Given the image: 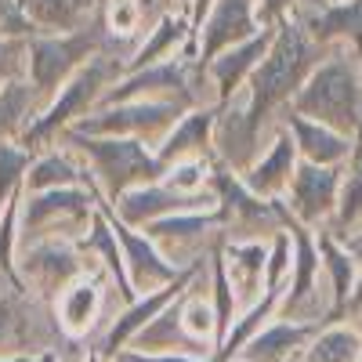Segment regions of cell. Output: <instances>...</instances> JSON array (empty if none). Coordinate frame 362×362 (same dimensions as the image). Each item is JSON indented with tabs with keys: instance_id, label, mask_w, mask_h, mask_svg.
<instances>
[{
	"instance_id": "6da1fadb",
	"label": "cell",
	"mask_w": 362,
	"mask_h": 362,
	"mask_svg": "<svg viewBox=\"0 0 362 362\" xmlns=\"http://www.w3.org/2000/svg\"><path fill=\"white\" fill-rule=\"evenodd\" d=\"M358 109H362V90H358V73L344 62L334 58L315 69L308 87L297 95V112L300 116H319L329 131H351L358 127Z\"/></svg>"
},
{
	"instance_id": "7a4b0ae2",
	"label": "cell",
	"mask_w": 362,
	"mask_h": 362,
	"mask_svg": "<svg viewBox=\"0 0 362 362\" xmlns=\"http://www.w3.org/2000/svg\"><path fill=\"white\" fill-rule=\"evenodd\" d=\"M312 66V51L305 44V37H300V29L283 22L279 25V44L276 51H272V58L257 69L254 76V109L247 116V127L254 134V127L261 124V116L276 105L279 98H286L290 90L300 83V76H305V69Z\"/></svg>"
},
{
	"instance_id": "3957f363",
	"label": "cell",
	"mask_w": 362,
	"mask_h": 362,
	"mask_svg": "<svg viewBox=\"0 0 362 362\" xmlns=\"http://www.w3.org/2000/svg\"><path fill=\"white\" fill-rule=\"evenodd\" d=\"M87 153H95L102 174L109 177V189L119 192L131 177H156L163 170L160 160H148L138 141H83Z\"/></svg>"
},
{
	"instance_id": "277c9868",
	"label": "cell",
	"mask_w": 362,
	"mask_h": 362,
	"mask_svg": "<svg viewBox=\"0 0 362 362\" xmlns=\"http://www.w3.org/2000/svg\"><path fill=\"white\" fill-rule=\"evenodd\" d=\"M98 40H102L98 29L69 37V40H37L33 44V80H37V87H44V90L54 87L69 66H76L80 58H87V51L98 47Z\"/></svg>"
},
{
	"instance_id": "5b68a950",
	"label": "cell",
	"mask_w": 362,
	"mask_h": 362,
	"mask_svg": "<svg viewBox=\"0 0 362 362\" xmlns=\"http://www.w3.org/2000/svg\"><path fill=\"white\" fill-rule=\"evenodd\" d=\"M105 76H109V62H105V58L90 62V69H87V73H80V76H76V83L62 95V102H58L44 119H37V124L29 127V141H40V138H44V134H51L54 127H62V124H66V119H69L80 105H87V102H90V95L98 90V83H102Z\"/></svg>"
},
{
	"instance_id": "8992f818",
	"label": "cell",
	"mask_w": 362,
	"mask_h": 362,
	"mask_svg": "<svg viewBox=\"0 0 362 362\" xmlns=\"http://www.w3.org/2000/svg\"><path fill=\"white\" fill-rule=\"evenodd\" d=\"M334 189H337V170H326L319 163H305L297 170V181H293L297 214L305 221H315L322 210L334 203Z\"/></svg>"
},
{
	"instance_id": "52a82bcc",
	"label": "cell",
	"mask_w": 362,
	"mask_h": 362,
	"mask_svg": "<svg viewBox=\"0 0 362 362\" xmlns=\"http://www.w3.org/2000/svg\"><path fill=\"white\" fill-rule=\"evenodd\" d=\"M254 29L250 22V0H221L218 15L210 18V29H206V44H203V62L214 54L221 44L235 40V37H247Z\"/></svg>"
},
{
	"instance_id": "ba28073f",
	"label": "cell",
	"mask_w": 362,
	"mask_h": 362,
	"mask_svg": "<svg viewBox=\"0 0 362 362\" xmlns=\"http://www.w3.org/2000/svg\"><path fill=\"white\" fill-rule=\"evenodd\" d=\"M290 127L297 131V145L305 148L315 163H337V160L348 156V141H344L337 131H329V127H322V124H308L300 112L290 116Z\"/></svg>"
},
{
	"instance_id": "9c48e42d",
	"label": "cell",
	"mask_w": 362,
	"mask_h": 362,
	"mask_svg": "<svg viewBox=\"0 0 362 362\" xmlns=\"http://www.w3.org/2000/svg\"><path fill=\"white\" fill-rule=\"evenodd\" d=\"M312 33L319 40L329 37H351L362 47V0H344V4H329L322 15L312 18Z\"/></svg>"
},
{
	"instance_id": "30bf717a",
	"label": "cell",
	"mask_w": 362,
	"mask_h": 362,
	"mask_svg": "<svg viewBox=\"0 0 362 362\" xmlns=\"http://www.w3.org/2000/svg\"><path fill=\"white\" fill-rule=\"evenodd\" d=\"M170 116H177V105H134V109H119L90 119V124H83V131L95 134V131H124V127H156Z\"/></svg>"
},
{
	"instance_id": "8fae6325",
	"label": "cell",
	"mask_w": 362,
	"mask_h": 362,
	"mask_svg": "<svg viewBox=\"0 0 362 362\" xmlns=\"http://www.w3.org/2000/svg\"><path fill=\"white\" fill-rule=\"evenodd\" d=\"M276 210L283 214V221L290 225V232H293V239H297V279H293V290H290V300H286V308H297L300 300L308 297V290H312V276H315V264H319V257H315V247H312V239H308V232L300 228L286 210H283V203H276Z\"/></svg>"
},
{
	"instance_id": "7c38bea8",
	"label": "cell",
	"mask_w": 362,
	"mask_h": 362,
	"mask_svg": "<svg viewBox=\"0 0 362 362\" xmlns=\"http://www.w3.org/2000/svg\"><path fill=\"white\" fill-rule=\"evenodd\" d=\"M312 362H362V341L355 329L329 326L312 344Z\"/></svg>"
},
{
	"instance_id": "4fadbf2b",
	"label": "cell",
	"mask_w": 362,
	"mask_h": 362,
	"mask_svg": "<svg viewBox=\"0 0 362 362\" xmlns=\"http://www.w3.org/2000/svg\"><path fill=\"white\" fill-rule=\"evenodd\" d=\"M189 276H192V272H185V276H177V279H174V286H167V290H163V293H156V297H148L145 305L131 308V312H127L124 319H119V322H116V326L109 329V337L102 341V351H116V344L124 341V337L131 334V329H138V326H141V322H145L148 315H153L156 308H163V300H167V297H174V293H177L181 286H185V283H189Z\"/></svg>"
},
{
	"instance_id": "5bb4252c",
	"label": "cell",
	"mask_w": 362,
	"mask_h": 362,
	"mask_svg": "<svg viewBox=\"0 0 362 362\" xmlns=\"http://www.w3.org/2000/svg\"><path fill=\"white\" fill-rule=\"evenodd\" d=\"M322 254H326V264H329V276H334V319L351 305V283H355V264L348 261V254L334 243V239H322Z\"/></svg>"
},
{
	"instance_id": "9a60e30c",
	"label": "cell",
	"mask_w": 362,
	"mask_h": 362,
	"mask_svg": "<svg viewBox=\"0 0 362 362\" xmlns=\"http://www.w3.org/2000/svg\"><path fill=\"white\" fill-rule=\"evenodd\" d=\"M315 326H290V322H279V326H272L268 334H261V337H254V344H250V355L254 358H272V355H283L286 348H293V344H300L308 334H312Z\"/></svg>"
},
{
	"instance_id": "2e32d148",
	"label": "cell",
	"mask_w": 362,
	"mask_h": 362,
	"mask_svg": "<svg viewBox=\"0 0 362 362\" xmlns=\"http://www.w3.org/2000/svg\"><path fill=\"white\" fill-rule=\"evenodd\" d=\"M290 163H293V141L283 134L279 141H276V153H272L254 174H250V189H257V192H268L276 181H283L286 174H290Z\"/></svg>"
},
{
	"instance_id": "e0dca14e",
	"label": "cell",
	"mask_w": 362,
	"mask_h": 362,
	"mask_svg": "<svg viewBox=\"0 0 362 362\" xmlns=\"http://www.w3.org/2000/svg\"><path fill=\"white\" fill-rule=\"evenodd\" d=\"M141 87H185V62H167V66H156V69H141L134 80H127L116 90V98L134 95Z\"/></svg>"
},
{
	"instance_id": "ac0fdd59",
	"label": "cell",
	"mask_w": 362,
	"mask_h": 362,
	"mask_svg": "<svg viewBox=\"0 0 362 362\" xmlns=\"http://www.w3.org/2000/svg\"><path fill=\"white\" fill-rule=\"evenodd\" d=\"M210 119H214V112H196V116H189L185 124H181L174 134H170V141L163 145V153H160V160H170V156H181L185 148H192V145H203V134H206V127H210Z\"/></svg>"
},
{
	"instance_id": "d6986e66",
	"label": "cell",
	"mask_w": 362,
	"mask_h": 362,
	"mask_svg": "<svg viewBox=\"0 0 362 362\" xmlns=\"http://www.w3.org/2000/svg\"><path fill=\"white\" fill-rule=\"evenodd\" d=\"M116 235L124 239V247H127V254H131L138 272H148V276H156V279H174V268H167L153 250H148V243H141L138 235H131L127 228H119V225H116Z\"/></svg>"
},
{
	"instance_id": "ffe728a7",
	"label": "cell",
	"mask_w": 362,
	"mask_h": 362,
	"mask_svg": "<svg viewBox=\"0 0 362 362\" xmlns=\"http://www.w3.org/2000/svg\"><path fill=\"white\" fill-rule=\"evenodd\" d=\"M268 40H272V37H268V33H261V37H257V40H250L243 51H235V54H228V58H225V62H218V80H221V90H228V87L239 80V73H243V69L254 62V58L264 51V44H268Z\"/></svg>"
},
{
	"instance_id": "44dd1931",
	"label": "cell",
	"mask_w": 362,
	"mask_h": 362,
	"mask_svg": "<svg viewBox=\"0 0 362 362\" xmlns=\"http://www.w3.org/2000/svg\"><path fill=\"white\" fill-rule=\"evenodd\" d=\"M83 203H87V196H80V192H47V196H40V199H33L29 203V214H25V221L29 225H37V221H44L47 214H54V210H83Z\"/></svg>"
},
{
	"instance_id": "7402d4cb",
	"label": "cell",
	"mask_w": 362,
	"mask_h": 362,
	"mask_svg": "<svg viewBox=\"0 0 362 362\" xmlns=\"http://www.w3.org/2000/svg\"><path fill=\"white\" fill-rule=\"evenodd\" d=\"M95 305H98V290L95 286H76L69 297H66V305H62V319L80 329L90 322V315H95Z\"/></svg>"
},
{
	"instance_id": "603a6c76",
	"label": "cell",
	"mask_w": 362,
	"mask_h": 362,
	"mask_svg": "<svg viewBox=\"0 0 362 362\" xmlns=\"http://www.w3.org/2000/svg\"><path fill=\"white\" fill-rule=\"evenodd\" d=\"M174 203H177V199H174L170 192H160V189H141V192H131V196H127L124 214H127L131 221H141V218L156 214V210H163V206H174Z\"/></svg>"
},
{
	"instance_id": "cb8c5ba5",
	"label": "cell",
	"mask_w": 362,
	"mask_h": 362,
	"mask_svg": "<svg viewBox=\"0 0 362 362\" xmlns=\"http://www.w3.org/2000/svg\"><path fill=\"white\" fill-rule=\"evenodd\" d=\"M181 37H185V22H181V18H163V25H160V33H156V40L153 44H145L141 47V54L134 58V66L141 69V66H148V62H153V58L170 44V40H181Z\"/></svg>"
},
{
	"instance_id": "d4e9b609",
	"label": "cell",
	"mask_w": 362,
	"mask_h": 362,
	"mask_svg": "<svg viewBox=\"0 0 362 362\" xmlns=\"http://www.w3.org/2000/svg\"><path fill=\"white\" fill-rule=\"evenodd\" d=\"M87 247H102L105 250V257H109V268L116 272V279H119V293L124 297H131V283H127V276H124V261H119V250H116V243H112V232L98 221V228H95V239H90Z\"/></svg>"
},
{
	"instance_id": "484cf974",
	"label": "cell",
	"mask_w": 362,
	"mask_h": 362,
	"mask_svg": "<svg viewBox=\"0 0 362 362\" xmlns=\"http://www.w3.org/2000/svg\"><path fill=\"white\" fill-rule=\"evenodd\" d=\"M362 214V163H355V170L348 174V185L341 196V225H351Z\"/></svg>"
},
{
	"instance_id": "4316f807",
	"label": "cell",
	"mask_w": 362,
	"mask_h": 362,
	"mask_svg": "<svg viewBox=\"0 0 362 362\" xmlns=\"http://www.w3.org/2000/svg\"><path fill=\"white\" fill-rule=\"evenodd\" d=\"M25 163H29L25 153H18V148H11V145H0V196H4L8 185L25 170Z\"/></svg>"
},
{
	"instance_id": "83f0119b",
	"label": "cell",
	"mask_w": 362,
	"mask_h": 362,
	"mask_svg": "<svg viewBox=\"0 0 362 362\" xmlns=\"http://www.w3.org/2000/svg\"><path fill=\"white\" fill-rule=\"evenodd\" d=\"M25 105H29V90L18 87V83H11V87L4 90V98H0V131L11 127V119H15L18 112H25Z\"/></svg>"
},
{
	"instance_id": "f1b7e54d",
	"label": "cell",
	"mask_w": 362,
	"mask_h": 362,
	"mask_svg": "<svg viewBox=\"0 0 362 362\" xmlns=\"http://www.w3.org/2000/svg\"><path fill=\"white\" fill-rule=\"evenodd\" d=\"M218 189L228 196V203H235L239 210H243V214H250V218H264V206H261V203H254V199H250L243 189H239L228 174H218Z\"/></svg>"
},
{
	"instance_id": "f546056e",
	"label": "cell",
	"mask_w": 362,
	"mask_h": 362,
	"mask_svg": "<svg viewBox=\"0 0 362 362\" xmlns=\"http://www.w3.org/2000/svg\"><path fill=\"white\" fill-rule=\"evenodd\" d=\"M76 177V170L66 163V160H58V156H51V160H44V163H37V170H33V185L40 189V185H47V181H73Z\"/></svg>"
},
{
	"instance_id": "4dcf8cb0",
	"label": "cell",
	"mask_w": 362,
	"mask_h": 362,
	"mask_svg": "<svg viewBox=\"0 0 362 362\" xmlns=\"http://www.w3.org/2000/svg\"><path fill=\"white\" fill-rule=\"evenodd\" d=\"M18 4L25 8V4H33V8H40L47 18H54V22H69L73 15H76V8H80V0H18Z\"/></svg>"
},
{
	"instance_id": "1f68e13d",
	"label": "cell",
	"mask_w": 362,
	"mask_h": 362,
	"mask_svg": "<svg viewBox=\"0 0 362 362\" xmlns=\"http://www.w3.org/2000/svg\"><path fill=\"white\" fill-rule=\"evenodd\" d=\"M214 276H218V329H221V341H225V329H228V319H232V290H228L221 261L214 264Z\"/></svg>"
},
{
	"instance_id": "d6a6232c",
	"label": "cell",
	"mask_w": 362,
	"mask_h": 362,
	"mask_svg": "<svg viewBox=\"0 0 362 362\" xmlns=\"http://www.w3.org/2000/svg\"><path fill=\"white\" fill-rule=\"evenodd\" d=\"M0 29H8V33H25L29 29V18L22 15L18 0H0Z\"/></svg>"
},
{
	"instance_id": "836d02e7",
	"label": "cell",
	"mask_w": 362,
	"mask_h": 362,
	"mask_svg": "<svg viewBox=\"0 0 362 362\" xmlns=\"http://www.w3.org/2000/svg\"><path fill=\"white\" fill-rule=\"evenodd\" d=\"M185 322H189V329L192 334H210V329H214V322H210V308L206 305H189V312H185Z\"/></svg>"
},
{
	"instance_id": "e575fe53",
	"label": "cell",
	"mask_w": 362,
	"mask_h": 362,
	"mask_svg": "<svg viewBox=\"0 0 362 362\" xmlns=\"http://www.w3.org/2000/svg\"><path fill=\"white\" fill-rule=\"evenodd\" d=\"M214 218H170V221H160L156 232H189V228H206Z\"/></svg>"
},
{
	"instance_id": "d590c367",
	"label": "cell",
	"mask_w": 362,
	"mask_h": 362,
	"mask_svg": "<svg viewBox=\"0 0 362 362\" xmlns=\"http://www.w3.org/2000/svg\"><path fill=\"white\" fill-rule=\"evenodd\" d=\"M283 268H286V239L279 235V239H276V254H272V268H268V286H272V290H276Z\"/></svg>"
},
{
	"instance_id": "8d00e7d4",
	"label": "cell",
	"mask_w": 362,
	"mask_h": 362,
	"mask_svg": "<svg viewBox=\"0 0 362 362\" xmlns=\"http://www.w3.org/2000/svg\"><path fill=\"white\" fill-rule=\"evenodd\" d=\"M196 177H199V167H196V163H185V167H177V174L170 177V185L189 189V185H196Z\"/></svg>"
},
{
	"instance_id": "74e56055",
	"label": "cell",
	"mask_w": 362,
	"mask_h": 362,
	"mask_svg": "<svg viewBox=\"0 0 362 362\" xmlns=\"http://www.w3.org/2000/svg\"><path fill=\"white\" fill-rule=\"evenodd\" d=\"M348 250L362 261V235H355V239H348ZM348 308H362V279H358V290L351 293V305Z\"/></svg>"
},
{
	"instance_id": "f35d334b",
	"label": "cell",
	"mask_w": 362,
	"mask_h": 362,
	"mask_svg": "<svg viewBox=\"0 0 362 362\" xmlns=\"http://www.w3.org/2000/svg\"><path fill=\"white\" fill-rule=\"evenodd\" d=\"M8 243H11V214L4 221V228H0V264L8 268Z\"/></svg>"
},
{
	"instance_id": "ab89813d",
	"label": "cell",
	"mask_w": 362,
	"mask_h": 362,
	"mask_svg": "<svg viewBox=\"0 0 362 362\" xmlns=\"http://www.w3.org/2000/svg\"><path fill=\"white\" fill-rule=\"evenodd\" d=\"M11 322H15V305H11V300H4V305H0V337L11 329Z\"/></svg>"
},
{
	"instance_id": "60d3db41",
	"label": "cell",
	"mask_w": 362,
	"mask_h": 362,
	"mask_svg": "<svg viewBox=\"0 0 362 362\" xmlns=\"http://www.w3.org/2000/svg\"><path fill=\"white\" fill-rule=\"evenodd\" d=\"M358 141H355V153H351V163H362V109H358Z\"/></svg>"
},
{
	"instance_id": "b9f144b4",
	"label": "cell",
	"mask_w": 362,
	"mask_h": 362,
	"mask_svg": "<svg viewBox=\"0 0 362 362\" xmlns=\"http://www.w3.org/2000/svg\"><path fill=\"white\" fill-rule=\"evenodd\" d=\"M286 8V0H264V18H272V15H279Z\"/></svg>"
},
{
	"instance_id": "7bdbcfd3",
	"label": "cell",
	"mask_w": 362,
	"mask_h": 362,
	"mask_svg": "<svg viewBox=\"0 0 362 362\" xmlns=\"http://www.w3.org/2000/svg\"><path fill=\"white\" fill-rule=\"evenodd\" d=\"M131 362H196V358H177V355H174V358H141V355H138V358H131Z\"/></svg>"
},
{
	"instance_id": "ee69618b",
	"label": "cell",
	"mask_w": 362,
	"mask_h": 362,
	"mask_svg": "<svg viewBox=\"0 0 362 362\" xmlns=\"http://www.w3.org/2000/svg\"><path fill=\"white\" fill-rule=\"evenodd\" d=\"M15 362H33V358H15ZM44 362H51V358H44Z\"/></svg>"
}]
</instances>
